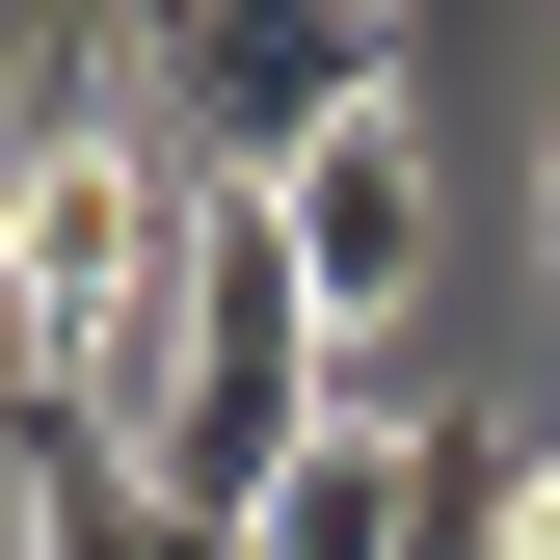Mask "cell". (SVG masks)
Instances as JSON below:
<instances>
[{
	"instance_id": "cell-1",
	"label": "cell",
	"mask_w": 560,
	"mask_h": 560,
	"mask_svg": "<svg viewBox=\"0 0 560 560\" xmlns=\"http://www.w3.org/2000/svg\"><path fill=\"white\" fill-rule=\"evenodd\" d=\"M161 107H187L214 187H294L320 133L400 107V27H374V0H187V27H161Z\"/></svg>"
},
{
	"instance_id": "cell-2",
	"label": "cell",
	"mask_w": 560,
	"mask_h": 560,
	"mask_svg": "<svg viewBox=\"0 0 560 560\" xmlns=\"http://www.w3.org/2000/svg\"><path fill=\"white\" fill-rule=\"evenodd\" d=\"M267 214H294V267H320V320H400V294H428V133H320V161L294 187H267Z\"/></svg>"
},
{
	"instance_id": "cell-3",
	"label": "cell",
	"mask_w": 560,
	"mask_h": 560,
	"mask_svg": "<svg viewBox=\"0 0 560 560\" xmlns=\"http://www.w3.org/2000/svg\"><path fill=\"white\" fill-rule=\"evenodd\" d=\"M400 534H428V428H400V400H347V428L267 480V534H241V560H400Z\"/></svg>"
},
{
	"instance_id": "cell-4",
	"label": "cell",
	"mask_w": 560,
	"mask_h": 560,
	"mask_svg": "<svg viewBox=\"0 0 560 560\" xmlns=\"http://www.w3.org/2000/svg\"><path fill=\"white\" fill-rule=\"evenodd\" d=\"M27 560H241L214 508H161L133 454H27Z\"/></svg>"
},
{
	"instance_id": "cell-5",
	"label": "cell",
	"mask_w": 560,
	"mask_h": 560,
	"mask_svg": "<svg viewBox=\"0 0 560 560\" xmlns=\"http://www.w3.org/2000/svg\"><path fill=\"white\" fill-rule=\"evenodd\" d=\"M400 560H560V508H534V428H428V534Z\"/></svg>"
}]
</instances>
